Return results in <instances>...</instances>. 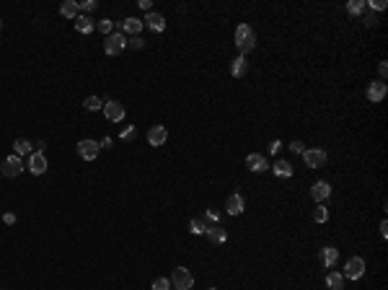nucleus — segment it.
Wrapping results in <instances>:
<instances>
[{
	"mask_svg": "<svg viewBox=\"0 0 388 290\" xmlns=\"http://www.w3.org/2000/svg\"><path fill=\"white\" fill-rule=\"evenodd\" d=\"M254 44H256V37H254V29H251L248 24H241L236 29V47L238 52H241L243 57L254 50Z\"/></svg>",
	"mask_w": 388,
	"mask_h": 290,
	"instance_id": "f257e3e1",
	"label": "nucleus"
},
{
	"mask_svg": "<svg viewBox=\"0 0 388 290\" xmlns=\"http://www.w3.org/2000/svg\"><path fill=\"white\" fill-rule=\"evenodd\" d=\"M124 47H127V39H124V34H122V31H111L109 37L104 39V52H106L109 57L124 52Z\"/></svg>",
	"mask_w": 388,
	"mask_h": 290,
	"instance_id": "f03ea898",
	"label": "nucleus"
},
{
	"mask_svg": "<svg viewBox=\"0 0 388 290\" xmlns=\"http://www.w3.org/2000/svg\"><path fill=\"white\" fill-rule=\"evenodd\" d=\"M171 285H174L176 290H192V285H194V275L187 270V267H176L174 275H171Z\"/></svg>",
	"mask_w": 388,
	"mask_h": 290,
	"instance_id": "7ed1b4c3",
	"label": "nucleus"
},
{
	"mask_svg": "<svg viewBox=\"0 0 388 290\" xmlns=\"http://www.w3.org/2000/svg\"><path fill=\"white\" fill-rule=\"evenodd\" d=\"M21 171H24V164H21V158H18L16 153L8 156V158L3 161V166H0V174H3V176H8V179L21 176Z\"/></svg>",
	"mask_w": 388,
	"mask_h": 290,
	"instance_id": "20e7f679",
	"label": "nucleus"
},
{
	"mask_svg": "<svg viewBox=\"0 0 388 290\" xmlns=\"http://www.w3.org/2000/svg\"><path fill=\"white\" fill-rule=\"evenodd\" d=\"M365 275V259H360V257H352L347 264H344V280H360V277Z\"/></svg>",
	"mask_w": 388,
	"mask_h": 290,
	"instance_id": "39448f33",
	"label": "nucleus"
},
{
	"mask_svg": "<svg viewBox=\"0 0 388 290\" xmlns=\"http://www.w3.org/2000/svg\"><path fill=\"white\" fill-rule=\"evenodd\" d=\"M303 158H305V164L311 166V169H321V166H326V150H321V148H311L308 150L305 148V153H303Z\"/></svg>",
	"mask_w": 388,
	"mask_h": 290,
	"instance_id": "423d86ee",
	"label": "nucleus"
},
{
	"mask_svg": "<svg viewBox=\"0 0 388 290\" xmlns=\"http://www.w3.org/2000/svg\"><path fill=\"white\" fill-rule=\"evenodd\" d=\"M166 140H168V130H166L163 124H153L150 130H147V143H150L153 148L166 145Z\"/></svg>",
	"mask_w": 388,
	"mask_h": 290,
	"instance_id": "0eeeda50",
	"label": "nucleus"
},
{
	"mask_svg": "<svg viewBox=\"0 0 388 290\" xmlns=\"http://www.w3.org/2000/svg\"><path fill=\"white\" fill-rule=\"evenodd\" d=\"M98 150H101V145L96 143V140H81L78 143V156H81L83 161H94L96 156H98Z\"/></svg>",
	"mask_w": 388,
	"mask_h": 290,
	"instance_id": "6e6552de",
	"label": "nucleus"
},
{
	"mask_svg": "<svg viewBox=\"0 0 388 290\" xmlns=\"http://www.w3.org/2000/svg\"><path fill=\"white\" fill-rule=\"evenodd\" d=\"M104 114H106V119L109 122H122L124 119V104L119 101H104Z\"/></svg>",
	"mask_w": 388,
	"mask_h": 290,
	"instance_id": "1a4fd4ad",
	"label": "nucleus"
},
{
	"mask_svg": "<svg viewBox=\"0 0 388 290\" xmlns=\"http://www.w3.org/2000/svg\"><path fill=\"white\" fill-rule=\"evenodd\" d=\"M329 194H332V184L324 181V179H318V181L313 184V187H311V197H313V200H316L318 205H321Z\"/></svg>",
	"mask_w": 388,
	"mask_h": 290,
	"instance_id": "9d476101",
	"label": "nucleus"
},
{
	"mask_svg": "<svg viewBox=\"0 0 388 290\" xmlns=\"http://www.w3.org/2000/svg\"><path fill=\"white\" fill-rule=\"evenodd\" d=\"M246 166L251 169V171H256V174H261V171H267L269 169V161L261 156V153H248V158H246Z\"/></svg>",
	"mask_w": 388,
	"mask_h": 290,
	"instance_id": "9b49d317",
	"label": "nucleus"
},
{
	"mask_svg": "<svg viewBox=\"0 0 388 290\" xmlns=\"http://www.w3.org/2000/svg\"><path fill=\"white\" fill-rule=\"evenodd\" d=\"M119 31L122 34H132V37H138V34L143 31V21L140 18H124V21H119Z\"/></svg>",
	"mask_w": 388,
	"mask_h": 290,
	"instance_id": "f8f14e48",
	"label": "nucleus"
},
{
	"mask_svg": "<svg viewBox=\"0 0 388 290\" xmlns=\"http://www.w3.org/2000/svg\"><path fill=\"white\" fill-rule=\"evenodd\" d=\"M243 207H246L243 197L241 194H231V197H228V202H225V213L228 215H241Z\"/></svg>",
	"mask_w": 388,
	"mask_h": 290,
	"instance_id": "ddd939ff",
	"label": "nucleus"
},
{
	"mask_svg": "<svg viewBox=\"0 0 388 290\" xmlns=\"http://www.w3.org/2000/svg\"><path fill=\"white\" fill-rule=\"evenodd\" d=\"M29 171L37 174V176H42V174L47 171V158H44V153H31V158H29Z\"/></svg>",
	"mask_w": 388,
	"mask_h": 290,
	"instance_id": "4468645a",
	"label": "nucleus"
},
{
	"mask_svg": "<svg viewBox=\"0 0 388 290\" xmlns=\"http://www.w3.org/2000/svg\"><path fill=\"white\" fill-rule=\"evenodd\" d=\"M386 80H375V83H370L368 86V99L375 104V101H383L386 99Z\"/></svg>",
	"mask_w": 388,
	"mask_h": 290,
	"instance_id": "2eb2a0df",
	"label": "nucleus"
},
{
	"mask_svg": "<svg viewBox=\"0 0 388 290\" xmlns=\"http://www.w3.org/2000/svg\"><path fill=\"white\" fill-rule=\"evenodd\" d=\"M246 73H248V60H246L243 55H238L236 60L231 62V75L233 78H243Z\"/></svg>",
	"mask_w": 388,
	"mask_h": 290,
	"instance_id": "dca6fc26",
	"label": "nucleus"
},
{
	"mask_svg": "<svg viewBox=\"0 0 388 290\" xmlns=\"http://www.w3.org/2000/svg\"><path fill=\"white\" fill-rule=\"evenodd\" d=\"M145 24L150 26L153 31H166V18L161 13H153V10H150V13H145Z\"/></svg>",
	"mask_w": 388,
	"mask_h": 290,
	"instance_id": "f3484780",
	"label": "nucleus"
},
{
	"mask_svg": "<svg viewBox=\"0 0 388 290\" xmlns=\"http://www.w3.org/2000/svg\"><path fill=\"white\" fill-rule=\"evenodd\" d=\"M60 13L65 18H78V16H81V3H75V0H65V3L60 5Z\"/></svg>",
	"mask_w": 388,
	"mask_h": 290,
	"instance_id": "a211bd4d",
	"label": "nucleus"
},
{
	"mask_svg": "<svg viewBox=\"0 0 388 290\" xmlns=\"http://www.w3.org/2000/svg\"><path fill=\"white\" fill-rule=\"evenodd\" d=\"M337 259H339V249H334V246H324L321 249V262H324V267H332L337 264Z\"/></svg>",
	"mask_w": 388,
	"mask_h": 290,
	"instance_id": "6ab92c4d",
	"label": "nucleus"
},
{
	"mask_svg": "<svg viewBox=\"0 0 388 290\" xmlns=\"http://www.w3.org/2000/svg\"><path fill=\"white\" fill-rule=\"evenodd\" d=\"M207 238L212 243H225L228 241V233H225V228H220L218 223H215V226H207Z\"/></svg>",
	"mask_w": 388,
	"mask_h": 290,
	"instance_id": "aec40b11",
	"label": "nucleus"
},
{
	"mask_svg": "<svg viewBox=\"0 0 388 290\" xmlns=\"http://www.w3.org/2000/svg\"><path fill=\"white\" fill-rule=\"evenodd\" d=\"M75 29H78V31H81V34H91V31H94V29H96V21H94V18H88V16H83V13H81V16H78V18H75Z\"/></svg>",
	"mask_w": 388,
	"mask_h": 290,
	"instance_id": "412c9836",
	"label": "nucleus"
},
{
	"mask_svg": "<svg viewBox=\"0 0 388 290\" xmlns=\"http://www.w3.org/2000/svg\"><path fill=\"white\" fill-rule=\"evenodd\" d=\"M326 285H329V290H341L344 288V277H341V272H329L326 275Z\"/></svg>",
	"mask_w": 388,
	"mask_h": 290,
	"instance_id": "4be33fe9",
	"label": "nucleus"
},
{
	"mask_svg": "<svg viewBox=\"0 0 388 290\" xmlns=\"http://www.w3.org/2000/svg\"><path fill=\"white\" fill-rule=\"evenodd\" d=\"M207 226H210V223H207L204 218H194L192 223H189V231H192L194 236H202V233H207Z\"/></svg>",
	"mask_w": 388,
	"mask_h": 290,
	"instance_id": "5701e85b",
	"label": "nucleus"
},
{
	"mask_svg": "<svg viewBox=\"0 0 388 290\" xmlns=\"http://www.w3.org/2000/svg\"><path fill=\"white\" fill-rule=\"evenodd\" d=\"M13 150H16V156H18V158H21V156H29V153H34L31 143H29V140H24V137H18V140L13 143Z\"/></svg>",
	"mask_w": 388,
	"mask_h": 290,
	"instance_id": "b1692460",
	"label": "nucleus"
},
{
	"mask_svg": "<svg viewBox=\"0 0 388 290\" xmlns=\"http://www.w3.org/2000/svg\"><path fill=\"white\" fill-rule=\"evenodd\" d=\"M83 107L88 112H98V109H104V101H101L98 96H88V99H83Z\"/></svg>",
	"mask_w": 388,
	"mask_h": 290,
	"instance_id": "393cba45",
	"label": "nucleus"
},
{
	"mask_svg": "<svg viewBox=\"0 0 388 290\" xmlns=\"http://www.w3.org/2000/svg\"><path fill=\"white\" fill-rule=\"evenodd\" d=\"M275 174H277V176H292V166L288 164V161H277V164H275Z\"/></svg>",
	"mask_w": 388,
	"mask_h": 290,
	"instance_id": "a878e982",
	"label": "nucleus"
},
{
	"mask_svg": "<svg viewBox=\"0 0 388 290\" xmlns=\"http://www.w3.org/2000/svg\"><path fill=\"white\" fill-rule=\"evenodd\" d=\"M362 10H365V3H362V0H352V3H347V13H349V16H360Z\"/></svg>",
	"mask_w": 388,
	"mask_h": 290,
	"instance_id": "bb28decb",
	"label": "nucleus"
},
{
	"mask_svg": "<svg viewBox=\"0 0 388 290\" xmlns=\"http://www.w3.org/2000/svg\"><path fill=\"white\" fill-rule=\"evenodd\" d=\"M313 220H316V223H326V220H329V210H326L324 205H318L316 210H313Z\"/></svg>",
	"mask_w": 388,
	"mask_h": 290,
	"instance_id": "cd10ccee",
	"label": "nucleus"
},
{
	"mask_svg": "<svg viewBox=\"0 0 388 290\" xmlns=\"http://www.w3.org/2000/svg\"><path fill=\"white\" fill-rule=\"evenodd\" d=\"M153 290H171V280H168V277H155Z\"/></svg>",
	"mask_w": 388,
	"mask_h": 290,
	"instance_id": "c85d7f7f",
	"label": "nucleus"
},
{
	"mask_svg": "<svg viewBox=\"0 0 388 290\" xmlns=\"http://www.w3.org/2000/svg\"><path fill=\"white\" fill-rule=\"evenodd\" d=\"M96 29H98L101 34H106V37H109V34H111V29H114V24H111L109 18H104V21H96Z\"/></svg>",
	"mask_w": 388,
	"mask_h": 290,
	"instance_id": "c756f323",
	"label": "nucleus"
},
{
	"mask_svg": "<svg viewBox=\"0 0 388 290\" xmlns=\"http://www.w3.org/2000/svg\"><path fill=\"white\" fill-rule=\"evenodd\" d=\"M135 135H138V130H135L132 124H130V127H124V130L119 132V137H122V140H135Z\"/></svg>",
	"mask_w": 388,
	"mask_h": 290,
	"instance_id": "7c9ffc66",
	"label": "nucleus"
},
{
	"mask_svg": "<svg viewBox=\"0 0 388 290\" xmlns=\"http://www.w3.org/2000/svg\"><path fill=\"white\" fill-rule=\"evenodd\" d=\"M81 10H83V16L86 13H94V10H96V0H86V3L81 5Z\"/></svg>",
	"mask_w": 388,
	"mask_h": 290,
	"instance_id": "2f4dec72",
	"label": "nucleus"
},
{
	"mask_svg": "<svg viewBox=\"0 0 388 290\" xmlns=\"http://www.w3.org/2000/svg\"><path fill=\"white\" fill-rule=\"evenodd\" d=\"M127 44H130V47H132V50H143V47H145V42H143L140 37H132V39H130Z\"/></svg>",
	"mask_w": 388,
	"mask_h": 290,
	"instance_id": "473e14b6",
	"label": "nucleus"
},
{
	"mask_svg": "<svg viewBox=\"0 0 388 290\" xmlns=\"http://www.w3.org/2000/svg\"><path fill=\"white\" fill-rule=\"evenodd\" d=\"M290 148H292V153H300V156L305 153V145H303L300 140H292V143H290Z\"/></svg>",
	"mask_w": 388,
	"mask_h": 290,
	"instance_id": "72a5a7b5",
	"label": "nucleus"
},
{
	"mask_svg": "<svg viewBox=\"0 0 388 290\" xmlns=\"http://www.w3.org/2000/svg\"><path fill=\"white\" fill-rule=\"evenodd\" d=\"M204 220H210V223L215 226V223H218V220H220V213H215V210H207V213H204Z\"/></svg>",
	"mask_w": 388,
	"mask_h": 290,
	"instance_id": "f704fd0d",
	"label": "nucleus"
},
{
	"mask_svg": "<svg viewBox=\"0 0 388 290\" xmlns=\"http://www.w3.org/2000/svg\"><path fill=\"white\" fill-rule=\"evenodd\" d=\"M362 24L365 26H375V24H378V18H375V13H368V16H362Z\"/></svg>",
	"mask_w": 388,
	"mask_h": 290,
	"instance_id": "c9c22d12",
	"label": "nucleus"
},
{
	"mask_svg": "<svg viewBox=\"0 0 388 290\" xmlns=\"http://www.w3.org/2000/svg\"><path fill=\"white\" fill-rule=\"evenodd\" d=\"M370 8L373 10H383L386 8V0H370Z\"/></svg>",
	"mask_w": 388,
	"mask_h": 290,
	"instance_id": "e433bc0d",
	"label": "nucleus"
},
{
	"mask_svg": "<svg viewBox=\"0 0 388 290\" xmlns=\"http://www.w3.org/2000/svg\"><path fill=\"white\" fill-rule=\"evenodd\" d=\"M3 223L13 226V223H16V215H13V213H5V215H3Z\"/></svg>",
	"mask_w": 388,
	"mask_h": 290,
	"instance_id": "4c0bfd02",
	"label": "nucleus"
},
{
	"mask_svg": "<svg viewBox=\"0 0 388 290\" xmlns=\"http://www.w3.org/2000/svg\"><path fill=\"white\" fill-rule=\"evenodd\" d=\"M378 70H381V78H386V75H388V62H381Z\"/></svg>",
	"mask_w": 388,
	"mask_h": 290,
	"instance_id": "58836bf2",
	"label": "nucleus"
},
{
	"mask_svg": "<svg viewBox=\"0 0 388 290\" xmlns=\"http://www.w3.org/2000/svg\"><path fill=\"white\" fill-rule=\"evenodd\" d=\"M280 145H282V143H280V140H275V143L269 145V153H277V150H280Z\"/></svg>",
	"mask_w": 388,
	"mask_h": 290,
	"instance_id": "ea45409f",
	"label": "nucleus"
},
{
	"mask_svg": "<svg viewBox=\"0 0 388 290\" xmlns=\"http://www.w3.org/2000/svg\"><path fill=\"white\" fill-rule=\"evenodd\" d=\"M381 236H383V238L388 236V223H386V220H383V223H381Z\"/></svg>",
	"mask_w": 388,
	"mask_h": 290,
	"instance_id": "a19ab883",
	"label": "nucleus"
},
{
	"mask_svg": "<svg viewBox=\"0 0 388 290\" xmlns=\"http://www.w3.org/2000/svg\"><path fill=\"white\" fill-rule=\"evenodd\" d=\"M138 5H140L143 10H150V0H140V3H138Z\"/></svg>",
	"mask_w": 388,
	"mask_h": 290,
	"instance_id": "79ce46f5",
	"label": "nucleus"
},
{
	"mask_svg": "<svg viewBox=\"0 0 388 290\" xmlns=\"http://www.w3.org/2000/svg\"><path fill=\"white\" fill-rule=\"evenodd\" d=\"M0 26H3V21H0Z\"/></svg>",
	"mask_w": 388,
	"mask_h": 290,
	"instance_id": "37998d69",
	"label": "nucleus"
}]
</instances>
